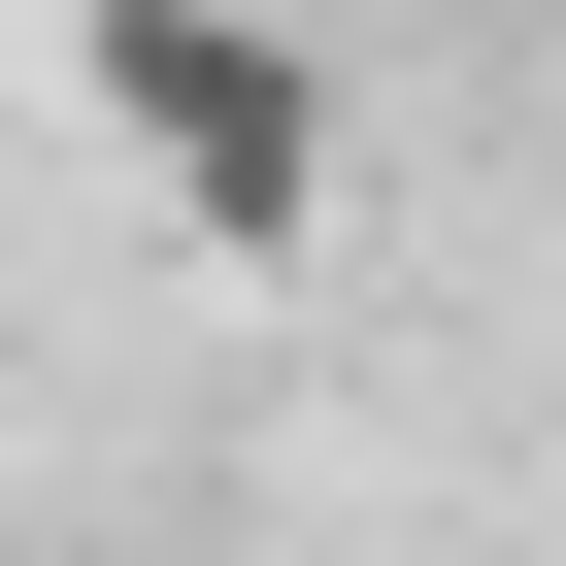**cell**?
Returning <instances> with one entry per match:
<instances>
[{
    "instance_id": "obj_1",
    "label": "cell",
    "mask_w": 566,
    "mask_h": 566,
    "mask_svg": "<svg viewBox=\"0 0 566 566\" xmlns=\"http://www.w3.org/2000/svg\"><path fill=\"white\" fill-rule=\"evenodd\" d=\"M67 101L167 167V233H233V266H301L334 233V67L266 34V0H67Z\"/></svg>"
}]
</instances>
